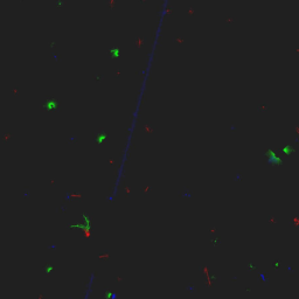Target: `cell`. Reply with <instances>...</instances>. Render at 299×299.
<instances>
[{"mask_svg":"<svg viewBox=\"0 0 299 299\" xmlns=\"http://www.w3.org/2000/svg\"><path fill=\"white\" fill-rule=\"evenodd\" d=\"M269 162H280V158L277 157L276 154H275L272 151H269Z\"/></svg>","mask_w":299,"mask_h":299,"instance_id":"obj_1","label":"cell"}]
</instances>
